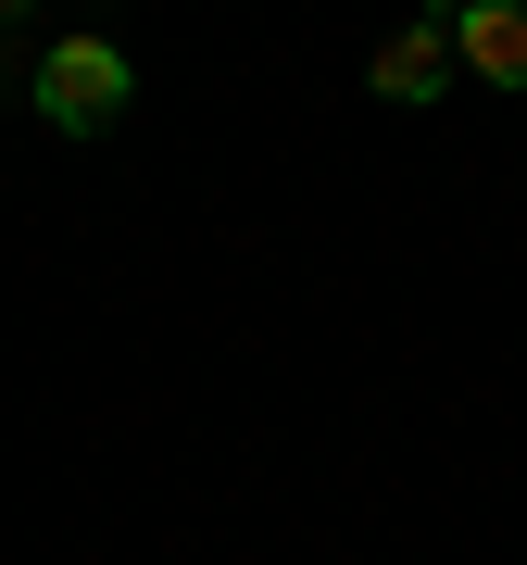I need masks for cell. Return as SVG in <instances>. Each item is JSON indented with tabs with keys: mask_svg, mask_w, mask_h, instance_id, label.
<instances>
[{
	"mask_svg": "<svg viewBox=\"0 0 527 565\" xmlns=\"http://www.w3.org/2000/svg\"><path fill=\"white\" fill-rule=\"evenodd\" d=\"M126 102H139V76H126L114 39H51V63H39V114L63 126V139H101Z\"/></svg>",
	"mask_w": 527,
	"mask_h": 565,
	"instance_id": "1",
	"label": "cell"
},
{
	"mask_svg": "<svg viewBox=\"0 0 527 565\" xmlns=\"http://www.w3.org/2000/svg\"><path fill=\"white\" fill-rule=\"evenodd\" d=\"M365 88H377V102H440V88H452V0H427L402 39L365 63Z\"/></svg>",
	"mask_w": 527,
	"mask_h": 565,
	"instance_id": "2",
	"label": "cell"
},
{
	"mask_svg": "<svg viewBox=\"0 0 527 565\" xmlns=\"http://www.w3.org/2000/svg\"><path fill=\"white\" fill-rule=\"evenodd\" d=\"M452 63L490 88H527V0H452Z\"/></svg>",
	"mask_w": 527,
	"mask_h": 565,
	"instance_id": "3",
	"label": "cell"
},
{
	"mask_svg": "<svg viewBox=\"0 0 527 565\" xmlns=\"http://www.w3.org/2000/svg\"><path fill=\"white\" fill-rule=\"evenodd\" d=\"M25 13H39V0H0V25H25Z\"/></svg>",
	"mask_w": 527,
	"mask_h": 565,
	"instance_id": "4",
	"label": "cell"
}]
</instances>
